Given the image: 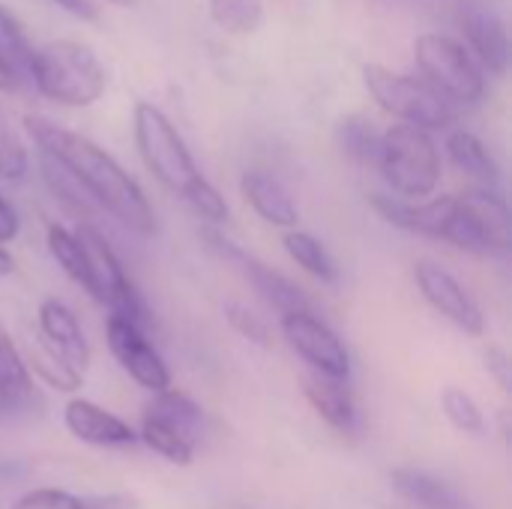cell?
I'll return each instance as SVG.
<instances>
[{"label":"cell","instance_id":"obj_1","mask_svg":"<svg viewBox=\"0 0 512 509\" xmlns=\"http://www.w3.org/2000/svg\"><path fill=\"white\" fill-rule=\"evenodd\" d=\"M24 132L33 138L39 156L66 171L90 207L105 210L138 237H150L156 231V216L144 189L108 150L39 114L24 117Z\"/></svg>","mask_w":512,"mask_h":509},{"label":"cell","instance_id":"obj_2","mask_svg":"<svg viewBox=\"0 0 512 509\" xmlns=\"http://www.w3.org/2000/svg\"><path fill=\"white\" fill-rule=\"evenodd\" d=\"M384 222L408 234L444 240L480 258L510 255V207L492 189H468L426 201L393 198L384 207Z\"/></svg>","mask_w":512,"mask_h":509},{"label":"cell","instance_id":"obj_3","mask_svg":"<svg viewBox=\"0 0 512 509\" xmlns=\"http://www.w3.org/2000/svg\"><path fill=\"white\" fill-rule=\"evenodd\" d=\"M132 129H135V147L147 171L177 198L189 204V210L204 219L210 228H219L228 222V201L222 192L198 171L183 135L177 126L159 111L153 102H138L132 111Z\"/></svg>","mask_w":512,"mask_h":509},{"label":"cell","instance_id":"obj_4","mask_svg":"<svg viewBox=\"0 0 512 509\" xmlns=\"http://www.w3.org/2000/svg\"><path fill=\"white\" fill-rule=\"evenodd\" d=\"M27 78L45 99L69 108H87L105 93V69L96 51L75 39L33 48Z\"/></svg>","mask_w":512,"mask_h":509},{"label":"cell","instance_id":"obj_5","mask_svg":"<svg viewBox=\"0 0 512 509\" xmlns=\"http://www.w3.org/2000/svg\"><path fill=\"white\" fill-rule=\"evenodd\" d=\"M378 168L405 201H426L441 183V150L426 129L396 123L381 135Z\"/></svg>","mask_w":512,"mask_h":509},{"label":"cell","instance_id":"obj_6","mask_svg":"<svg viewBox=\"0 0 512 509\" xmlns=\"http://www.w3.org/2000/svg\"><path fill=\"white\" fill-rule=\"evenodd\" d=\"M414 60L423 72V81L450 105H474L483 99L486 75L459 39L444 33H423L414 42Z\"/></svg>","mask_w":512,"mask_h":509},{"label":"cell","instance_id":"obj_7","mask_svg":"<svg viewBox=\"0 0 512 509\" xmlns=\"http://www.w3.org/2000/svg\"><path fill=\"white\" fill-rule=\"evenodd\" d=\"M363 81L372 93V99L393 117H399L408 126L417 129H447L453 123V105L438 96L423 78L393 72L381 63L363 66Z\"/></svg>","mask_w":512,"mask_h":509},{"label":"cell","instance_id":"obj_8","mask_svg":"<svg viewBox=\"0 0 512 509\" xmlns=\"http://www.w3.org/2000/svg\"><path fill=\"white\" fill-rule=\"evenodd\" d=\"M84 252H87V264H90V279H93V300H99L102 306L111 309V315L132 321L135 327H141L144 333H150L153 327V312L147 306V300L141 297V291L135 288V282L129 279L126 267L120 264L117 252L108 246V240L90 228V225H78L75 228Z\"/></svg>","mask_w":512,"mask_h":509},{"label":"cell","instance_id":"obj_9","mask_svg":"<svg viewBox=\"0 0 512 509\" xmlns=\"http://www.w3.org/2000/svg\"><path fill=\"white\" fill-rule=\"evenodd\" d=\"M201 240L207 243V249H213L222 261L240 267V273L252 282V288L279 312V315H288V312H309L312 303L306 297V291L291 282L288 276H282L279 270L267 267L264 261H258L255 255H249L246 249H240L231 237H225L219 228H210L204 225L201 228Z\"/></svg>","mask_w":512,"mask_h":509},{"label":"cell","instance_id":"obj_10","mask_svg":"<svg viewBox=\"0 0 512 509\" xmlns=\"http://www.w3.org/2000/svg\"><path fill=\"white\" fill-rule=\"evenodd\" d=\"M279 327H282L285 342L309 363V369L315 375L336 378V381H348L351 378V354H348L345 342L312 309L309 312H288V315H282Z\"/></svg>","mask_w":512,"mask_h":509},{"label":"cell","instance_id":"obj_11","mask_svg":"<svg viewBox=\"0 0 512 509\" xmlns=\"http://www.w3.org/2000/svg\"><path fill=\"white\" fill-rule=\"evenodd\" d=\"M105 342L117 366L147 393H165L171 387V372L159 354V348L150 342V333L135 327L126 318L108 315L105 321Z\"/></svg>","mask_w":512,"mask_h":509},{"label":"cell","instance_id":"obj_12","mask_svg":"<svg viewBox=\"0 0 512 509\" xmlns=\"http://www.w3.org/2000/svg\"><path fill=\"white\" fill-rule=\"evenodd\" d=\"M414 282L420 297L444 318L450 321L456 330L468 333V336H483L486 330V318L483 309L477 306V300L465 291V285L447 273L441 264L435 261H417L414 267Z\"/></svg>","mask_w":512,"mask_h":509},{"label":"cell","instance_id":"obj_13","mask_svg":"<svg viewBox=\"0 0 512 509\" xmlns=\"http://www.w3.org/2000/svg\"><path fill=\"white\" fill-rule=\"evenodd\" d=\"M36 321H39V345L48 354H54L60 363H66L69 369L84 375V369L90 363V345L84 339V330H81L75 312L57 297H45L39 303Z\"/></svg>","mask_w":512,"mask_h":509},{"label":"cell","instance_id":"obj_14","mask_svg":"<svg viewBox=\"0 0 512 509\" xmlns=\"http://www.w3.org/2000/svg\"><path fill=\"white\" fill-rule=\"evenodd\" d=\"M63 426L75 441L102 447V450H126V447L138 444V432L126 420H120L117 414H111L102 405L81 399V396L66 402Z\"/></svg>","mask_w":512,"mask_h":509},{"label":"cell","instance_id":"obj_15","mask_svg":"<svg viewBox=\"0 0 512 509\" xmlns=\"http://www.w3.org/2000/svg\"><path fill=\"white\" fill-rule=\"evenodd\" d=\"M459 24L471 45V57L480 63V69L504 75L510 63V39L501 15L486 6H465Z\"/></svg>","mask_w":512,"mask_h":509},{"label":"cell","instance_id":"obj_16","mask_svg":"<svg viewBox=\"0 0 512 509\" xmlns=\"http://www.w3.org/2000/svg\"><path fill=\"white\" fill-rule=\"evenodd\" d=\"M303 393L309 405L315 408V414L339 435H354L360 429V411H357L354 393L348 390V381L309 372L303 375Z\"/></svg>","mask_w":512,"mask_h":509},{"label":"cell","instance_id":"obj_17","mask_svg":"<svg viewBox=\"0 0 512 509\" xmlns=\"http://www.w3.org/2000/svg\"><path fill=\"white\" fill-rule=\"evenodd\" d=\"M240 192L243 198L249 201V207L273 228H285V231H294L297 222H300V210L294 204V198L288 195V189L279 183V177L261 171V168H252L240 177Z\"/></svg>","mask_w":512,"mask_h":509},{"label":"cell","instance_id":"obj_18","mask_svg":"<svg viewBox=\"0 0 512 509\" xmlns=\"http://www.w3.org/2000/svg\"><path fill=\"white\" fill-rule=\"evenodd\" d=\"M393 489L417 509H471L462 492L423 468H393Z\"/></svg>","mask_w":512,"mask_h":509},{"label":"cell","instance_id":"obj_19","mask_svg":"<svg viewBox=\"0 0 512 509\" xmlns=\"http://www.w3.org/2000/svg\"><path fill=\"white\" fill-rule=\"evenodd\" d=\"M36 405V384L24 354L0 327V414H21Z\"/></svg>","mask_w":512,"mask_h":509},{"label":"cell","instance_id":"obj_20","mask_svg":"<svg viewBox=\"0 0 512 509\" xmlns=\"http://www.w3.org/2000/svg\"><path fill=\"white\" fill-rule=\"evenodd\" d=\"M447 156L453 159V165L471 177L477 183V189H492L498 192L501 186V168L492 156V150L468 129H456L450 138H447Z\"/></svg>","mask_w":512,"mask_h":509},{"label":"cell","instance_id":"obj_21","mask_svg":"<svg viewBox=\"0 0 512 509\" xmlns=\"http://www.w3.org/2000/svg\"><path fill=\"white\" fill-rule=\"evenodd\" d=\"M144 414L153 417V420H159V423H165L168 429H174L177 435H183L189 444L198 447L201 429H204V411H201V405H198L195 399H189L186 393L168 387L165 393H156V396H153V402L144 408Z\"/></svg>","mask_w":512,"mask_h":509},{"label":"cell","instance_id":"obj_22","mask_svg":"<svg viewBox=\"0 0 512 509\" xmlns=\"http://www.w3.org/2000/svg\"><path fill=\"white\" fill-rule=\"evenodd\" d=\"M45 243H48V252H51V258L57 261V267H60L78 288H84L87 294H93L90 264H87V252H84L78 234L69 231V228H63V225H57V222H48Z\"/></svg>","mask_w":512,"mask_h":509},{"label":"cell","instance_id":"obj_23","mask_svg":"<svg viewBox=\"0 0 512 509\" xmlns=\"http://www.w3.org/2000/svg\"><path fill=\"white\" fill-rule=\"evenodd\" d=\"M282 246H285V252L291 255V261H294L297 267H303L312 279H318V282H324V285H333V282L339 279V267H336L333 255L327 252V246H324L315 234L297 231V228H294V231H285Z\"/></svg>","mask_w":512,"mask_h":509},{"label":"cell","instance_id":"obj_24","mask_svg":"<svg viewBox=\"0 0 512 509\" xmlns=\"http://www.w3.org/2000/svg\"><path fill=\"white\" fill-rule=\"evenodd\" d=\"M441 411L450 420V426L456 432H462V435L483 438L489 432V420H486L480 402L468 390H462V387H444V393H441Z\"/></svg>","mask_w":512,"mask_h":509},{"label":"cell","instance_id":"obj_25","mask_svg":"<svg viewBox=\"0 0 512 509\" xmlns=\"http://www.w3.org/2000/svg\"><path fill=\"white\" fill-rule=\"evenodd\" d=\"M138 441L171 465H192V459H195V444H189L183 435H177L174 429H168L165 423H159L147 414L141 417Z\"/></svg>","mask_w":512,"mask_h":509},{"label":"cell","instance_id":"obj_26","mask_svg":"<svg viewBox=\"0 0 512 509\" xmlns=\"http://www.w3.org/2000/svg\"><path fill=\"white\" fill-rule=\"evenodd\" d=\"M339 147L360 165H378V150H381V135L372 120L363 114H351L339 123Z\"/></svg>","mask_w":512,"mask_h":509},{"label":"cell","instance_id":"obj_27","mask_svg":"<svg viewBox=\"0 0 512 509\" xmlns=\"http://www.w3.org/2000/svg\"><path fill=\"white\" fill-rule=\"evenodd\" d=\"M210 18L231 36H249L264 21V0H210Z\"/></svg>","mask_w":512,"mask_h":509},{"label":"cell","instance_id":"obj_28","mask_svg":"<svg viewBox=\"0 0 512 509\" xmlns=\"http://www.w3.org/2000/svg\"><path fill=\"white\" fill-rule=\"evenodd\" d=\"M30 57H33V45H30L24 27L15 21V15L9 9L0 6V63L21 81V78H27Z\"/></svg>","mask_w":512,"mask_h":509},{"label":"cell","instance_id":"obj_29","mask_svg":"<svg viewBox=\"0 0 512 509\" xmlns=\"http://www.w3.org/2000/svg\"><path fill=\"white\" fill-rule=\"evenodd\" d=\"M27 171H30L27 147H24L21 135L12 129V123L6 120V114L0 111V180L18 183L27 177Z\"/></svg>","mask_w":512,"mask_h":509},{"label":"cell","instance_id":"obj_30","mask_svg":"<svg viewBox=\"0 0 512 509\" xmlns=\"http://www.w3.org/2000/svg\"><path fill=\"white\" fill-rule=\"evenodd\" d=\"M27 369H33V375H39L48 387H54V390H60V393H75V390L81 387V381H84L81 372H75V369H69L66 363H60V360H57L54 354H48L42 345L33 351Z\"/></svg>","mask_w":512,"mask_h":509},{"label":"cell","instance_id":"obj_31","mask_svg":"<svg viewBox=\"0 0 512 509\" xmlns=\"http://www.w3.org/2000/svg\"><path fill=\"white\" fill-rule=\"evenodd\" d=\"M225 318H228L231 330H234L237 336H243L246 342H252V345H258V348H270V345H273V330H270V324H267L261 315H255L252 309H246L243 303H228V306H225Z\"/></svg>","mask_w":512,"mask_h":509},{"label":"cell","instance_id":"obj_32","mask_svg":"<svg viewBox=\"0 0 512 509\" xmlns=\"http://www.w3.org/2000/svg\"><path fill=\"white\" fill-rule=\"evenodd\" d=\"M6 509H84V495H72L66 489H33L15 498Z\"/></svg>","mask_w":512,"mask_h":509},{"label":"cell","instance_id":"obj_33","mask_svg":"<svg viewBox=\"0 0 512 509\" xmlns=\"http://www.w3.org/2000/svg\"><path fill=\"white\" fill-rule=\"evenodd\" d=\"M483 363H486V372L498 381V387L504 390V393H510L512 390V360L510 354L501 348V345H489L486 351H483Z\"/></svg>","mask_w":512,"mask_h":509},{"label":"cell","instance_id":"obj_34","mask_svg":"<svg viewBox=\"0 0 512 509\" xmlns=\"http://www.w3.org/2000/svg\"><path fill=\"white\" fill-rule=\"evenodd\" d=\"M18 228H21V222H18L15 207L0 195V246L12 243V240L18 237Z\"/></svg>","mask_w":512,"mask_h":509},{"label":"cell","instance_id":"obj_35","mask_svg":"<svg viewBox=\"0 0 512 509\" xmlns=\"http://www.w3.org/2000/svg\"><path fill=\"white\" fill-rule=\"evenodd\" d=\"M51 3H57L60 9H66V12L78 15V18H93L96 15V9H93L90 0H51Z\"/></svg>","mask_w":512,"mask_h":509},{"label":"cell","instance_id":"obj_36","mask_svg":"<svg viewBox=\"0 0 512 509\" xmlns=\"http://www.w3.org/2000/svg\"><path fill=\"white\" fill-rule=\"evenodd\" d=\"M15 84H18V78L0 63V93H6V90H15Z\"/></svg>","mask_w":512,"mask_h":509},{"label":"cell","instance_id":"obj_37","mask_svg":"<svg viewBox=\"0 0 512 509\" xmlns=\"http://www.w3.org/2000/svg\"><path fill=\"white\" fill-rule=\"evenodd\" d=\"M12 267H15V261H12L9 249H6V246H0V276H9V273H12Z\"/></svg>","mask_w":512,"mask_h":509},{"label":"cell","instance_id":"obj_38","mask_svg":"<svg viewBox=\"0 0 512 509\" xmlns=\"http://www.w3.org/2000/svg\"><path fill=\"white\" fill-rule=\"evenodd\" d=\"M108 3H114V6H135L138 0H108Z\"/></svg>","mask_w":512,"mask_h":509}]
</instances>
